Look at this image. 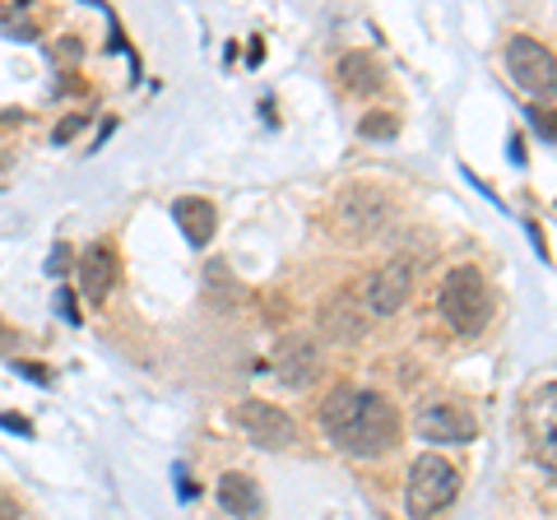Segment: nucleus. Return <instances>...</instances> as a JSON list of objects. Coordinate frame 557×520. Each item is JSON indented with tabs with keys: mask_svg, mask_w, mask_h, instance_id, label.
Here are the masks:
<instances>
[{
	"mask_svg": "<svg viewBox=\"0 0 557 520\" xmlns=\"http://www.w3.org/2000/svg\"><path fill=\"white\" fill-rule=\"evenodd\" d=\"M79 126H84V116H70V121H65V126L57 131V140H70V135H75Z\"/></svg>",
	"mask_w": 557,
	"mask_h": 520,
	"instance_id": "obj_21",
	"label": "nucleus"
},
{
	"mask_svg": "<svg viewBox=\"0 0 557 520\" xmlns=\"http://www.w3.org/2000/svg\"><path fill=\"white\" fill-rule=\"evenodd\" d=\"M233 423L242 428V437L256 442L260 450H284L293 446V419L278 405H265V400H242L233 409Z\"/></svg>",
	"mask_w": 557,
	"mask_h": 520,
	"instance_id": "obj_6",
	"label": "nucleus"
},
{
	"mask_svg": "<svg viewBox=\"0 0 557 520\" xmlns=\"http://www.w3.org/2000/svg\"><path fill=\"white\" fill-rule=\"evenodd\" d=\"M116 284V256L108 247H94V251H84L79 256V288H84V298L89 302H102L112 293Z\"/></svg>",
	"mask_w": 557,
	"mask_h": 520,
	"instance_id": "obj_13",
	"label": "nucleus"
},
{
	"mask_svg": "<svg viewBox=\"0 0 557 520\" xmlns=\"http://www.w3.org/2000/svg\"><path fill=\"white\" fill-rule=\"evenodd\" d=\"M358 131L368 135V140H395V135H399V121H395L391 112H368V116L358 121Z\"/></svg>",
	"mask_w": 557,
	"mask_h": 520,
	"instance_id": "obj_16",
	"label": "nucleus"
},
{
	"mask_svg": "<svg viewBox=\"0 0 557 520\" xmlns=\"http://www.w3.org/2000/svg\"><path fill=\"white\" fill-rule=\"evenodd\" d=\"M335 219H339V228L348 237L362 242V237H372L381 228V219H386V200H381L376 190H368V186H348L339 196V205H335Z\"/></svg>",
	"mask_w": 557,
	"mask_h": 520,
	"instance_id": "obj_7",
	"label": "nucleus"
},
{
	"mask_svg": "<svg viewBox=\"0 0 557 520\" xmlns=\"http://www.w3.org/2000/svg\"><path fill=\"white\" fill-rule=\"evenodd\" d=\"M413 432L423 442H469L479 432V423H474V413H465L456 405H428L413 419Z\"/></svg>",
	"mask_w": 557,
	"mask_h": 520,
	"instance_id": "obj_10",
	"label": "nucleus"
},
{
	"mask_svg": "<svg viewBox=\"0 0 557 520\" xmlns=\"http://www.w3.org/2000/svg\"><path fill=\"white\" fill-rule=\"evenodd\" d=\"M460 493V474L450 470L442 456H418L413 470H409V483H405V507L413 520H428L446 511L450 502Z\"/></svg>",
	"mask_w": 557,
	"mask_h": 520,
	"instance_id": "obj_3",
	"label": "nucleus"
},
{
	"mask_svg": "<svg viewBox=\"0 0 557 520\" xmlns=\"http://www.w3.org/2000/svg\"><path fill=\"white\" fill-rule=\"evenodd\" d=\"M525 423H530V446L539 470L557 479V381L539 386L525 405Z\"/></svg>",
	"mask_w": 557,
	"mask_h": 520,
	"instance_id": "obj_5",
	"label": "nucleus"
},
{
	"mask_svg": "<svg viewBox=\"0 0 557 520\" xmlns=\"http://www.w3.org/2000/svg\"><path fill=\"white\" fill-rule=\"evenodd\" d=\"M437 307L442 317L450 321V331L456 335H479L487 321H493V288H487V280L474 270V265H456L446 274V284L437 293Z\"/></svg>",
	"mask_w": 557,
	"mask_h": 520,
	"instance_id": "obj_2",
	"label": "nucleus"
},
{
	"mask_svg": "<svg viewBox=\"0 0 557 520\" xmlns=\"http://www.w3.org/2000/svg\"><path fill=\"white\" fill-rule=\"evenodd\" d=\"M530 126L539 131V140H557V112L534 108V112H530Z\"/></svg>",
	"mask_w": 557,
	"mask_h": 520,
	"instance_id": "obj_17",
	"label": "nucleus"
},
{
	"mask_svg": "<svg viewBox=\"0 0 557 520\" xmlns=\"http://www.w3.org/2000/svg\"><path fill=\"white\" fill-rule=\"evenodd\" d=\"M219 502H223V511H233L237 520H256L260 511H265V497H260L256 479L237 474V470H228L219 479Z\"/></svg>",
	"mask_w": 557,
	"mask_h": 520,
	"instance_id": "obj_12",
	"label": "nucleus"
},
{
	"mask_svg": "<svg viewBox=\"0 0 557 520\" xmlns=\"http://www.w3.org/2000/svg\"><path fill=\"white\" fill-rule=\"evenodd\" d=\"M0 428H10V432H20V437H28V432H33V428H28L24 419H10V413H0Z\"/></svg>",
	"mask_w": 557,
	"mask_h": 520,
	"instance_id": "obj_19",
	"label": "nucleus"
},
{
	"mask_svg": "<svg viewBox=\"0 0 557 520\" xmlns=\"http://www.w3.org/2000/svg\"><path fill=\"white\" fill-rule=\"evenodd\" d=\"M317 376V344L302 335H288L274 344V381H284L288 391H307Z\"/></svg>",
	"mask_w": 557,
	"mask_h": 520,
	"instance_id": "obj_9",
	"label": "nucleus"
},
{
	"mask_svg": "<svg viewBox=\"0 0 557 520\" xmlns=\"http://www.w3.org/2000/svg\"><path fill=\"white\" fill-rule=\"evenodd\" d=\"M172 219H177V228L186 233L190 247H205V242L214 237V228H219V214H214V205H209L205 196H177L172 200Z\"/></svg>",
	"mask_w": 557,
	"mask_h": 520,
	"instance_id": "obj_11",
	"label": "nucleus"
},
{
	"mask_svg": "<svg viewBox=\"0 0 557 520\" xmlns=\"http://www.w3.org/2000/svg\"><path fill=\"white\" fill-rule=\"evenodd\" d=\"M321 428L344 456H358V460H372L399 442V419H395L386 395L354 391V386H339L325 395Z\"/></svg>",
	"mask_w": 557,
	"mask_h": 520,
	"instance_id": "obj_1",
	"label": "nucleus"
},
{
	"mask_svg": "<svg viewBox=\"0 0 557 520\" xmlns=\"http://www.w3.org/2000/svg\"><path fill=\"white\" fill-rule=\"evenodd\" d=\"M409 288H413V270L409 260H391V265H381L368 288H362V298H368V307L376 311V317H391V311H399L409 302Z\"/></svg>",
	"mask_w": 557,
	"mask_h": 520,
	"instance_id": "obj_8",
	"label": "nucleus"
},
{
	"mask_svg": "<svg viewBox=\"0 0 557 520\" xmlns=\"http://www.w3.org/2000/svg\"><path fill=\"white\" fill-rule=\"evenodd\" d=\"M0 520H20V502L10 493H0Z\"/></svg>",
	"mask_w": 557,
	"mask_h": 520,
	"instance_id": "obj_18",
	"label": "nucleus"
},
{
	"mask_svg": "<svg viewBox=\"0 0 557 520\" xmlns=\"http://www.w3.org/2000/svg\"><path fill=\"white\" fill-rule=\"evenodd\" d=\"M507 65H511V79L530 98H557V57H553L544 42L511 38L507 42Z\"/></svg>",
	"mask_w": 557,
	"mask_h": 520,
	"instance_id": "obj_4",
	"label": "nucleus"
},
{
	"mask_svg": "<svg viewBox=\"0 0 557 520\" xmlns=\"http://www.w3.org/2000/svg\"><path fill=\"white\" fill-rule=\"evenodd\" d=\"M65 260H70V251H65V247H57V251H51V265H47V270H51V274H61V270H70V265H65Z\"/></svg>",
	"mask_w": 557,
	"mask_h": 520,
	"instance_id": "obj_20",
	"label": "nucleus"
},
{
	"mask_svg": "<svg viewBox=\"0 0 557 520\" xmlns=\"http://www.w3.org/2000/svg\"><path fill=\"white\" fill-rule=\"evenodd\" d=\"M362 325H368V317H362V311L354 307L339 293V298H330L325 307H321V331L330 335V339H339V344H348L354 335H362Z\"/></svg>",
	"mask_w": 557,
	"mask_h": 520,
	"instance_id": "obj_14",
	"label": "nucleus"
},
{
	"mask_svg": "<svg viewBox=\"0 0 557 520\" xmlns=\"http://www.w3.org/2000/svg\"><path fill=\"white\" fill-rule=\"evenodd\" d=\"M339 75H344L348 89H358V94H372L376 84H381L376 61H372V57H362V51H354V57H344V61H339Z\"/></svg>",
	"mask_w": 557,
	"mask_h": 520,
	"instance_id": "obj_15",
	"label": "nucleus"
}]
</instances>
